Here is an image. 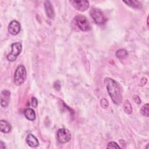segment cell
Here are the masks:
<instances>
[{
    "label": "cell",
    "mask_w": 149,
    "mask_h": 149,
    "mask_svg": "<svg viewBox=\"0 0 149 149\" xmlns=\"http://www.w3.org/2000/svg\"><path fill=\"white\" fill-rule=\"evenodd\" d=\"M104 83L113 103L118 105H119L122 101L121 87L119 84L115 80L109 77H106L104 79Z\"/></svg>",
    "instance_id": "6da1fadb"
},
{
    "label": "cell",
    "mask_w": 149,
    "mask_h": 149,
    "mask_svg": "<svg viewBox=\"0 0 149 149\" xmlns=\"http://www.w3.org/2000/svg\"><path fill=\"white\" fill-rule=\"evenodd\" d=\"M73 22L74 25L82 31H88L91 30V26L88 19L83 15H76L74 17Z\"/></svg>",
    "instance_id": "7a4b0ae2"
},
{
    "label": "cell",
    "mask_w": 149,
    "mask_h": 149,
    "mask_svg": "<svg viewBox=\"0 0 149 149\" xmlns=\"http://www.w3.org/2000/svg\"><path fill=\"white\" fill-rule=\"evenodd\" d=\"M27 77V72L26 68L23 65H19L15 72L14 81L17 86L22 85L26 80Z\"/></svg>",
    "instance_id": "3957f363"
},
{
    "label": "cell",
    "mask_w": 149,
    "mask_h": 149,
    "mask_svg": "<svg viewBox=\"0 0 149 149\" xmlns=\"http://www.w3.org/2000/svg\"><path fill=\"white\" fill-rule=\"evenodd\" d=\"M90 15L96 24H103L107 21L104 13L100 9L95 8H91L90 11Z\"/></svg>",
    "instance_id": "277c9868"
},
{
    "label": "cell",
    "mask_w": 149,
    "mask_h": 149,
    "mask_svg": "<svg viewBox=\"0 0 149 149\" xmlns=\"http://www.w3.org/2000/svg\"><path fill=\"white\" fill-rule=\"evenodd\" d=\"M11 48V52L6 56V58L9 61L13 62L21 53L22 50V45L19 42H15L12 44Z\"/></svg>",
    "instance_id": "5b68a950"
},
{
    "label": "cell",
    "mask_w": 149,
    "mask_h": 149,
    "mask_svg": "<svg viewBox=\"0 0 149 149\" xmlns=\"http://www.w3.org/2000/svg\"><path fill=\"white\" fill-rule=\"evenodd\" d=\"M56 139L59 143L65 144L69 141L71 139V133L70 131L66 128L59 129L56 133Z\"/></svg>",
    "instance_id": "8992f818"
},
{
    "label": "cell",
    "mask_w": 149,
    "mask_h": 149,
    "mask_svg": "<svg viewBox=\"0 0 149 149\" xmlns=\"http://www.w3.org/2000/svg\"><path fill=\"white\" fill-rule=\"evenodd\" d=\"M72 6L76 10L84 12L86 11L89 7V2L88 1H69Z\"/></svg>",
    "instance_id": "52a82bcc"
},
{
    "label": "cell",
    "mask_w": 149,
    "mask_h": 149,
    "mask_svg": "<svg viewBox=\"0 0 149 149\" xmlns=\"http://www.w3.org/2000/svg\"><path fill=\"white\" fill-rule=\"evenodd\" d=\"M20 24L17 20H12L8 26V32L12 35H17L20 31Z\"/></svg>",
    "instance_id": "ba28073f"
},
{
    "label": "cell",
    "mask_w": 149,
    "mask_h": 149,
    "mask_svg": "<svg viewBox=\"0 0 149 149\" xmlns=\"http://www.w3.org/2000/svg\"><path fill=\"white\" fill-rule=\"evenodd\" d=\"M44 8L46 15L50 19H54L55 17V11L52 3L49 1L44 2Z\"/></svg>",
    "instance_id": "9c48e42d"
},
{
    "label": "cell",
    "mask_w": 149,
    "mask_h": 149,
    "mask_svg": "<svg viewBox=\"0 0 149 149\" xmlns=\"http://www.w3.org/2000/svg\"><path fill=\"white\" fill-rule=\"evenodd\" d=\"M1 105L2 107H6L9 103V99L10 95V93L8 90H3L1 93Z\"/></svg>",
    "instance_id": "30bf717a"
},
{
    "label": "cell",
    "mask_w": 149,
    "mask_h": 149,
    "mask_svg": "<svg viewBox=\"0 0 149 149\" xmlns=\"http://www.w3.org/2000/svg\"><path fill=\"white\" fill-rule=\"evenodd\" d=\"M26 141L27 144L31 147H37L39 145L37 139L32 134H29L27 136Z\"/></svg>",
    "instance_id": "8fae6325"
},
{
    "label": "cell",
    "mask_w": 149,
    "mask_h": 149,
    "mask_svg": "<svg viewBox=\"0 0 149 149\" xmlns=\"http://www.w3.org/2000/svg\"><path fill=\"white\" fill-rule=\"evenodd\" d=\"M0 130L4 133H8L11 130V126L9 122L5 120L0 121Z\"/></svg>",
    "instance_id": "7c38bea8"
},
{
    "label": "cell",
    "mask_w": 149,
    "mask_h": 149,
    "mask_svg": "<svg viewBox=\"0 0 149 149\" xmlns=\"http://www.w3.org/2000/svg\"><path fill=\"white\" fill-rule=\"evenodd\" d=\"M24 115L26 119L29 120L33 121L36 119V113L31 108H27L24 111Z\"/></svg>",
    "instance_id": "4fadbf2b"
},
{
    "label": "cell",
    "mask_w": 149,
    "mask_h": 149,
    "mask_svg": "<svg viewBox=\"0 0 149 149\" xmlns=\"http://www.w3.org/2000/svg\"><path fill=\"white\" fill-rule=\"evenodd\" d=\"M125 3L127 4L128 6H130L133 8L140 9L142 7L141 3L138 1H123Z\"/></svg>",
    "instance_id": "5bb4252c"
},
{
    "label": "cell",
    "mask_w": 149,
    "mask_h": 149,
    "mask_svg": "<svg viewBox=\"0 0 149 149\" xmlns=\"http://www.w3.org/2000/svg\"><path fill=\"white\" fill-rule=\"evenodd\" d=\"M123 109L127 114H131L132 112V107L130 102L128 100H125L123 102Z\"/></svg>",
    "instance_id": "9a60e30c"
},
{
    "label": "cell",
    "mask_w": 149,
    "mask_h": 149,
    "mask_svg": "<svg viewBox=\"0 0 149 149\" xmlns=\"http://www.w3.org/2000/svg\"><path fill=\"white\" fill-rule=\"evenodd\" d=\"M116 56L119 59H123L128 56V53L126 49H120L116 51Z\"/></svg>",
    "instance_id": "2e32d148"
},
{
    "label": "cell",
    "mask_w": 149,
    "mask_h": 149,
    "mask_svg": "<svg viewBox=\"0 0 149 149\" xmlns=\"http://www.w3.org/2000/svg\"><path fill=\"white\" fill-rule=\"evenodd\" d=\"M148 104H146L145 105H144L141 110H140V112L141 113L144 115V116H146V117H148Z\"/></svg>",
    "instance_id": "e0dca14e"
},
{
    "label": "cell",
    "mask_w": 149,
    "mask_h": 149,
    "mask_svg": "<svg viewBox=\"0 0 149 149\" xmlns=\"http://www.w3.org/2000/svg\"><path fill=\"white\" fill-rule=\"evenodd\" d=\"M107 148H120V147L119 146V145L116 143L114 141H110L108 143Z\"/></svg>",
    "instance_id": "ac0fdd59"
},
{
    "label": "cell",
    "mask_w": 149,
    "mask_h": 149,
    "mask_svg": "<svg viewBox=\"0 0 149 149\" xmlns=\"http://www.w3.org/2000/svg\"><path fill=\"white\" fill-rule=\"evenodd\" d=\"M100 105L102 108H107L109 106L108 101L106 98H102L100 101Z\"/></svg>",
    "instance_id": "d6986e66"
},
{
    "label": "cell",
    "mask_w": 149,
    "mask_h": 149,
    "mask_svg": "<svg viewBox=\"0 0 149 149\" xmlns=\"http://www.w3.org/2000/svg\"><path fill=\"white\" fill-rule=\"evenodd\" d=\"M31 105L34 108H36L37 107V105H38V101H37V100L36 97H33L31 98Z\"/></svg>",
    "instance_id": "ffe728a7"
},
{
    "label": "cell",
    "mask_w": 149,
    "mask_h": 149,
    "mask_svg": "<svg viewBox=\"0 0 149 149\" xmlns=\"http://www.w3.org/2000/svg\"><path fill=\"white\" fill-rule=\"evenodd\" d=\"M133 101L137 104H140L141 103V100L140 98H139V97L137 95H134L133 96Z\"/></svg>",
    "instance_id": "44dd1931"
},
{
    "label": "cell",
    "mask_w": 149,
    "mask_h": 149,
    "mask_svg": "<svg viewBox=\"0 0 149 149\" xmlns=\"http://www.w3.org/2000/svg\"><path fill=\"white\" fill-rule=\"evenodd\" d=\"M0 148H5V146L2 141L0 142Z\"/></svg>",
    "instance_id": "7402d4cb"
}]
</instances>
